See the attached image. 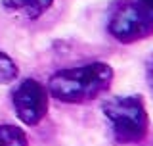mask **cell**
<instances>
[{"label":"cell","mask_w":153,"mask_h":146,"mask_svg":"<svg viewBox=\"0 0 153 146\" xmlns=\"http://www.w3.org/2000/svg\"><path fill=\"white\" fill-rule=\"evenodd\" d=\"M113 83V67L103 62L56 71L48 81V94L65 104H82L103 94Z\"/></svg>","instance_id":"obj_1"},{"label":"cell","mask_w":153,"mask_h":146,"mask_svg":"<svg viewBox=\"0 0 153 146\" xmlns=\"http://www.w3.org/2000/svg\"><path fill=\"white\" fill-rule=\"evenodd\" d=\"M102 111L117 142L134 144L146 138L149 129V115L140 94L113 96L103 102Z\"/></svg>","instance_id":"obj_2"},{"label":"cell","mask_w":153,"mask_h":146,"mask_svg":"<svg viewBox=\"0 0 153 146\" xmlns=\"http://www.w3.org/2000/svg\"><path fill=\"white\" fill-rule=\"evenodd\" d=\"M109 35L130 44L153 35V6L143 0H132L121 6L109 19Z\"/></svg>","instance_id":"obj_3"},{"label":"cell","mask_w":153,"mask_h":146,"mask_svg":"<svg viewBox=\"0 0 153 146\" xmlns=\"http://www.w3.org/2000/svg\"><path fill=\"white\" fill-rule=\"evenodd\" d=\"M12 102L17 117L33 127L48 114V89L35 79H25L13 89Z\"/></svg>","instance_id":"obj_4"},{"label":"cell","mask_w":153,"mask_h":146,"mask_svg":"<svg viewBox=\"0 0 153 146\" xmlns=\"http://www.w3.org/2000/svg\"><path fill=\"white\" fill-rule=\"evenodd\" d=\"M4 8L19 12L29 19H36L54 4V0H2Z\"/></svg>","instance_id":"obj_5"},{"label":"cell","mask_w":153,"mask_h":146,"mask_svg":"<svg viewBox=\"0 0 153 146\" xmlns=\"http://www.w3.org/2000/svg\"><path fill=\"white\" fill-rule=\"evenodd\" d=\"M0 146H29V140L16 125H0Z\"/></svg>","instance_id":"obj_6"},{"label":"cell","mask_w":153,"mask_h":146,"mask_svg":"<svg viewBox=\"0 0 153 146\" xmlns=\"http://www.w3.org/2000/svg\"><path fill=\"white\" fill-rule=\"evenodd\" d=\"M17 73H19V69H17L16 62L8 54L0 52V85H8V83L16 81Z\"/></svg>","instance_id":"obj_7"},{"label":"cell","mask_w":153,"mask_h":146,"mask_svg":"<svg viewBox=\"0 0 153 146\" xmlns=\"http://www.w3.org/2000/svg\"><path fill=\"white\" fill-rule=\"evenodd\" d=\"M146 77H147V85H149V89L153 90V56H151V60L147 62V69H146Z\"/></svg>","instance_id":"obj_8"},{"label":"cell","mask_w":153,"mask_h":146,"mask_svg":"<svg viewBox=\"0 0 153 146\" xmlns=\"http://www.w3.org/2000/svg\"><path fill=\"white\" fill-rule=\"evenodd\" d=\"M143 2H147V4H151V6H153V0H143Z\"/></svg>","instance_id":"obj_9"}]
</instances>
